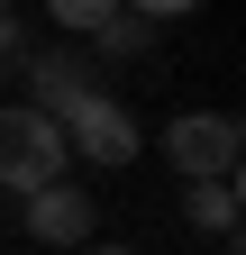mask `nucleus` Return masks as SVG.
Returning a JSON list of instances; mask_svg holds the SVG:
<instances>
[{
	"label": "nucleus",
	"instance_id": "obj_1",
	"mask_svg": "<svg viewBox=\"0 0 246 255\" xmlns=\"http://www.w3.org/2000/svg\"><path fill=\"white\" fill-rule=\"evenodd\" d=\"M55 128H64V146L82 155V164H101V173H119V164H137V119L110 101V91H82V101H64L55 110Z\"/></svg>",
	"mask_w": 246,
	"mask_h": 255
},
{
	"label": "nucleus",
	"instance_id": "obj_2",
	"mask_svg": "<svg viewBox=\"0 0 246 255\" xmlns=\"http://www.w3.org/2000/svg\"><path fill=\"white\" fill-rule=\"evenodd\" d=\"M64 128H55V110H0V182L9 191H37L64 173Z\"/></svg>",
	"mask_w": 246,
	"mask_h": 255
},
{
	"label": "nucleus",
	"instance_id": "obj_3",
	"mask_svg": "<svg viewBox=\"0 0 246 255\" xmlns=\"http://www.w3.org/2000/svg\"><path fill=\"white\" fill-rule=\"evenodd\" d=\"M237 146H246V128L228 110H182V119H164V155H173L182 182H192V173H237Z\"/></svg>",
	"mask_w": 246,
	"mask_h": 255
},
{
	"label": "nucleus",
	"instance_id": "obj_4",
	"mask_svg": "<svg viewBox=\"0 0 246 255\" xmlns=\"http://www.w3.org/2000/svg\"><path fill=\"white\" fill-rule=\"evenodd\" d=\"M27 237H46V246H82L91 237V191H64V173L27 191Z\"/></svg>",
	"mask_w": 246,
	"mask_h": 255
},
{
	"label": "nucleus",
	"instance_id": "obj_5",
	"mask_svg": "<svg viewBox=\"0 0 246 255\" xmlns=\"http://www.w3.org/2000/svg\"><path fill=\"white\" fill-rule=\"evenodd\" d=\"M182 219L192 228H237V173H192V191H182Z\"/></svg>",
	"mask_w": 246,
	"mask_h": 255
},
{
	"label": "nucleus",
	"instance_id": "obj_6",
	"mask_svg": "<svg viewBox=\"0 0 246 255\" xmlns=\"http://www.w3.org/2000/svg\"><path fill=\"white\" fill-rule=\"evenodd\" d=\"M27 73H37V110H64V101L91 91V73H82L73 55H46V64H27Z\"/></svg>",
	"mask_w": 246,
	"mask_h": 255
},
{
	"label": "nucleus",
	"instance_id": "obj_7",
	"mask_svg": "<svg viewBox=\"0 0 246 255\" xmlns=\"http://www.w3.org/2000/svg\"><path fill=\"white\" fill-rule=\"evenodd\" d=\"M91 37H101V55H146V46H155V18H146V9H110Z\"/></svg>",
	"mask_w": 246,
	"mask_h": 255
},
{
	"label": "nucleus",
	"instance_id": "obj_8",
	"mask_svg": "<svg viewBox=\"0 0 246 255\" xmlns=\"http://www.w3.org/2000/svg\"><path fill=\"white\" fill-rule=\"evenodd\" d=\"M110 9H119V0H46V18H55V27H73V37H91Z\"/></svg>",
	"mask_w": 246,
	"mask_h": 255
},
{
	"label": "nucleus",
	"instance_id": "obj_9",
	"mask_svg": "<svg viewBox=\"0 0 246 255\" xmlns=\"http://www.w3.org/2000/svg\"><path fill=\"white\" fill-rule=\"evenodd\" d=\"M18 64H27V37H18V18L0 9V73H18Z\"/></svg>",
	"mask_w": 246,
	"mask_h": 255
},
{
	"label": "nucleus",
	"instance_id": "obj_10",
	"mask_svg": "<svg viewBox=\"0 0 246 255\" xmlns=\"http://www.w3.org/2000/svg\"><path fill=\"white\" fill-rule=\"evenodd\" d=\"M128 9H146V18H192L201 0H128Z\"/></svg>",
	"mask_w": 246,
	"mask_h": 255
},
{
	"label": "nucleus",
	"instance_id": "obj_11",
	"mask_svg": "<svg viewBox=\"0 0 246 255\" xmlns=\"http://www.w3.org/2000/svg\"><path fill=\"white\" fill-rule=\"evenodd\" d=\"M82 255H137V246H91V237H82Z\"/></svg>",
	"mask_w": 246,
	"mask_h": 255
},
{
	"label": "nucleus",
	"instance_id": "obj_12",
	"mask_svg": "<svg viewBox=\"0 0 246 255\" xmlns=\"http://www.w3.org/2000/svg\"><path fill=\"white\" fill-rule=\"evenodd\" d=\"M0 9H9V0H0Z\"/></svg>",
	"mask_w": 246,
	"mask_h": 255
}]
</instances>
